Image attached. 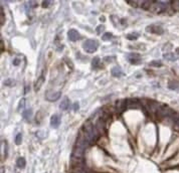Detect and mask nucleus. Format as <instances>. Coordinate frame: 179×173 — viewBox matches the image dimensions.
<instances>
[{
    "label": "nucleus",
    "instance_id": "11",
    "mask_svg": "<svg viewBox=\"0 0 179 173\" xmlns=\"http://www.w3.org/2000/svg\"><path fill=\"white\" fill-rule=\"evenodd\" d=\"M153 4V1H148V0H145V1L141 2V8H143L144 10H148L151 8Z\"/></svg>",
    "mask_w": 179,
    "mask_h": 173
},
{
    "label": "nucleus",
    "instance_id": "15",
    "mask_svg": "<svg viewBox=\"0 0 179 173\" xmlns=\"http://www.w3.org/2000/svg\"><path fill=\"white\" fill-rule=\"evenodd\" d=\"M164 58L168 60H171V62H174V60H176L177 58L175 56V54H172V52H169V54H164Z\"/></svg>",
    "mask_w": 179,
    "mask_h": 173
},
{
    "label": "nucleus",
    "instance_id": "29",
    "mask_svg": "<svg viewBox=\"0 0 179 173\" xmlns=\"http://www.w3.org/2000/svg\"><path fill=\"white\" fill-rule=\"evenodd\" d=\"M177 50V52H178V54H179V48H177V50Z\"/></svg>",
    "mask_w": 179,
    "mask_h": 173
},
{
    "label": "nucleus",
    "instance_id": "30",
    "mask_svg": "<svg viewBox=\"0 0 179 173\" xmlns=\"http://www.w3.org/2000/svg\"><path fill=\"white\" fill-rule=\"evenodd\" d=\"M178 89H179V88H178Z\"/></svg>",
    "mask_w": 179,
    "mask_h": 173
},
{
    "label": "nucleus",
    "instance_id": "3",
    "mask_svg": "<svg viewBox=\"0 0 179 173\" xmlns=\"http://www.w3.org/2000/svg\"><path fill=\"white\" fill-rule=\"evenodd\" d=\"M146 30L148 32H151V33H156V34H162L163 33V28L160 25H157V24H152V25L146 27Z\"/></svg>",
    "mask_w": 179,
    "mask_h": 173
},
{
    "label": "nucleus",
    "instance_id": "6",
    "mask_svg": "<svg viewBox=\"0 0 179 173\" xmlns=\"http://www.w3.org/2000/svg\"><path fill=\"white\" fill-rule=\"evenodd\" d=\"M116 107H117V110L119 111V112H122V111H124L126 108L128 107V105H127V100H119V101H117L116 102Z\"/></svg>",
    "mask_w": 179,
    "mask_h": 173
},
{
    "label": "nucleus",
    "instance_id": "18",
    "mask_svg": "<svg viewBox=\"0 0 179 173\" xmlns=\"http://www.w3.org/2000/svg\"><path fill=\"white\" fill-rule=\"evenodd\" d=\"M21 141H22V135H21V133H18L15 137V144L20 145L21 144Z\"/></svg>",
    "mask_w": 179,
    "mask_h": 173
},
{
    "label": "nucleus",
    "instance_id": "25",
    "mask_svg": "<svg viewBox=\"0 0 179 173\" xmlns=\"http://www.w3.org/2000/svg\"><path fill=\"white\" fill-rule=\"evenodd\" d=\"M79 109V103H75L74 104V111H76Z\"/></svg>",
    "mask_w": 179,
    "mask_h": 173
},
{
    "label": "nucleus",
    "instance_id": "20",
    "mask_svg": "<svg viewBox=\"0 0 179 173\" xmlns=\"http://www.w3.org/2000/svg\"><path fill=\"white\" fill-rule=\"evenodd\" d=\"M4 84L7 87H12L13 84H15V82H14V80H12V79H7L5 82H4Z\"/></svg>",
    "mask_w": 179,
    "mask_h": 173
},
{
    "label": "nucleus",
    "instance_id": "23",
    "mask_svg": "<svg viewBox=\"0 0 179 173\" xmlns=\"http://www.w3.org/2000/svg\"><path fill=\"white\" fill-rule=\"evenodd\" d=\"M0 16H1V20H0V23H1V25L4 24V11H3V8L1 7V9H0Z\"/></svg>",
    "mask_w": 179,
    "mask_h": 173
},
{
    "label": "nucleus",
    "instance_id": "9",
    "mask_svg": "<svg viewBox=\"0 0 179 173\" xmlns=\"http://www.w3.org/2000/svg\"><path fill=\"white\" fill-rule=\"evenodd\" d=\"M43 83H44V76H40L39 78L36 80V82H35V84H34L35 91H39L40 88H41V86L43 84Z\"/></svg>",
    "mask_w": 179,
    "mask_h": 173
},
{
    "label": "nucleus",
    "instance_id": "21",
    "mask_svg": "<svg viewBox=\"0 0 179 173\" xmlns=\"http://www.w3.org/2000/svg\"><path fill=\"white\" fill-rule=\"evenodd\" d=\"M104 30H105V26H104V25H102V24H101V25H99V26L97 27L96 32H97V34H101Z\"/></svg>",
    "mask_w": 179,
    "mask_h": 173
},
{
    "label": "nucleus",
    "instance_id": "19",
    "mask_svg": "<svg viewBox=\"0 0 179 173\" xmlns=\"http://www.w3.org/2000/svg\"><path fill=\"white\" fill-rule=\"evenodd\" d=\"M100 63V58H98V56H96L95 58L93 59V62H92V64H93V67L94 68H96V67H99V63Z\"/></svg>",
    "mask_w": 179,
    "mask_h": 173
},
{
    "label": "nucleus",
    "instance_id": "17",
    "mask_svg": "<svg viewBox=\"0 0 179 173\" xmlns=\"http://www.w3.org/2000/svg\"><path fill=\"white\" fill-rule=\"evenodd\" d=\"M113 37V34L111 33V32H106V33H104L103 34V36H102V38H103V40H110Z\"/></svg>",
    "mask_w": 179,
    "mask_h": 173
},
{
    "label": "nucleus",
    "instance_id": "13",
    "mask_svg": "<svg viewBox=\"0 0 179 173\" xmlns=\"http://www.w3.org/2000/svg\"><path fill=\"white\" fill-rule=\"evenodd\" d=\"M22 116H23V118L24 119H26V120H29L31 118V116H32V110L31 109H28V110H25L23 113H22Z\"/></svg>",
    "mask_w": 179,
    "mask_h": 173
},
{
    "label": "nucleus",
    "instance_id": "12",
    "mask_svg": "<svg viewBox=\"0 0 179 173\" xmlns=\"http://www.w3.org/2000/svg\"><path fill=\"white\" fill-rule=\"evenodd\" d=\"M16 165L19 167V168H24L25 167V165H26V161L25 159L23 158V157H19V158L17 159V161H16Z\"/></svg>",
    "mask_w": 179,
    "mask_h": 173
},
{
    "label": "nucleus",
    "instance_id": "7",
    "mask_svg": "<svg viewBox=\"0 0 179 173\" xmlns=\"http://www.w3.org/2000/svg\"><path fill=\"white\" fill-rule=\"evenodd\" d=\"M59 124H60V118H59V115H54L50 118V125H51V127H54V128H58L59 126Z\"/></svg>",
    "mask_w": 179,
    "mask_h": 173
},
{
    "label": "nucleus",
    "instance_id": "14",
    "mask_svg": "<svg viewBox=\"0 0 179 173\" xmlns=\"http://www.w3.org/2000/svg\"><path fill=\"white\" fill-rule=\"evenodd\" d=\"M126 37H127L129 40H136L138 37H139V33L138 32H132V33H129L126 35Z\"/></svg>",
    "mask_w": 179,
    "mask_h": 173
},
{
    "label": "nucleus",
    "instance_id": "16",
    "mask_svg": "<svg viewBox=\"0 0 179 173\" xmlns=\"http://www.w3.org/2000/svg\"><path fill=\"white\" fill-rule=\"evenodd\" d=\"M151 67H162V62L161 60H152L151 63H149Z\"/></svg>",
    "mask_w": 179,
    "mask_h": 173
},
{
    "label": "nucleus",
    "instance_id": "1",
    "mask_svg": "<svg viewBox=\"0 0 179 173\" xmlns=\"http://www.w3.org/2000/svg\"><path fill=\"white\" fill-rule=\"evenodd\" d=\"M98 46H99V43H98L96 39H88L84 43V50L89 54L95 52L98 50Z\"/></svg>",
    "mask_w": 179,
    "mask_h": 173
},
{
    "label": "nucleus",
    "instance_id": "5",
    "mask_svg": "<svg viewBox=\"0 0 179 173\" xmlns=\"http://www.w3.org/2000/svg\"><path fill=\"white\" fill-rule=\"evenodd\" d=\"M68 36L71 41H76L80 38V33L76 29H70L68 32Z\"/></svg>",
    "mask_w": 179,
    "mask_h": 173
},
{
    "label": "nucleus",
    "instance_id": "27",
    "mask_svg": "<svg viewBox=\"0 0 179 173\" xmlns=\"http://www.w3.org/2000/svg\"><path fill=\"white\" fill-rule=\"evenodd\" d=\"M18 63H19V60H18V59H14V64H15V66H17Z\"/></svg>",
    "mask_w": 179,
    "mask_h": 173
},
{
    "label": "nucleus",
    "instance_id": "26",
    "mask_svg": "<svg viewBox=\"0 0 179 173\" xmlns=\"http://www.w3.org/2000/svg\"><path fill=\"white\" fill-rule=\"evenodd\" d=\"M48 4H50V2H48V1H43V2H42V6L46 8V7L48 6Z\"/></svg>",
    "mask_w": 179,
    "mask_h": 173
},
{
    "label": "nucleus",
    "instance_id": "24",
    "mask_svg": "<svg viewBox=\"0 0 179 173\" xmlns=\"http://www.w3.org/2000/svg\"><path fill=\"white\" fill-rule=\"evenodd\" d=\"M24 103H25V99H22L21 101H20V103H19V109L24 107Z\"/></svg>",
    "mask_w": 179,
    "mask_h": 173
},
{
    "label": "nucleus",
    "instance_id": "10",
    "mask_svg": "<svg viewBox=\"0 0 179 173\" xmlns=\"http://www.w3.org/2000/svg\"><path fill=\"white\" fill-rule=\"evenodd\" d=\"M68 107H70V100H68V98H67V97H64L63 100L62 101V103L59 105V108L62 109L63 111H66V110H68Z\"/></svg>",
    "mask_w": 179,
    "mask_h": 173
},
{
    "label": "nucleus",
    "instance_id": "4",
    "mask_svg": "<svg viewBox=\"0 0 179 173\" xmlns=\"http://www.w3.org/2000/svg\"><path fill=\"white\" fill-rule=\"evenodd\" d=\"M60 96H62V93L60 92H55V93H50V92H47L46 95V99L50 102H55L58 101Z\"/></svg>",
    "mask_w": 179,
    "mask_h": 173
},
{
    "label": "nucleus",
    "instance_id": "2",
    "mask_svg": "<svg viewBox=\"0 0 179 173\" xmlns=\"http://www.w3.org/2000/svg\"><path fill=\"white\" fill-rule=\"evenodd\" d=\"M126 58H127L128 62L131 63L132 64H139L141 63V55L139 54H136V52L128 54Z\"/></svg>",
    "mask_w": 179,
    "mask_h": 173
},
{
    "label": "nucleus",
    "instance_id": "22",
    "mask_svg": "<svg viewBox=\"0 0 179 173\" xmlns=\"http://www.w3.org/2000/svg\"><path fill=\"white\" fill-rule=\"evenodd\" d=\"M171 4H172V6H173V9L179 10V0H176V1H173Z\"/></svg>",
    "mask_w": 179,
    "mask_h": 173
},
{
    "label": "nucleus",
    "instance_id": "8",
    "mask_svg": "<svg viewBox=\"0 0 179 173\" xmlns=\"http://www.w3.org/2000/svg\"><path fill=\"white\" fill-rule=\"evenodd\" d=\"M111 72H112V76H115V78H120V76H123V71H122V68L120 67H118V66L114 67L112 68Z\"/></svg>",
    "mask_w": 179,
    "mask_h": 173
},
{
    "label": "nucleus",
    "instance_id": "28",
    "mask_svg": "<svg viewBox=\"0 0 179 173\" xmlns=\"http://www.w3.org/2000/svg\"><path fill=\"white\" fill-rule=\"evenodd\" d=\"M3 50H4V47H3V41L1 40V51H3Z\"/></svg>",
    "mask_w": 179,
    "mask_h": 173
}]
</instances>
